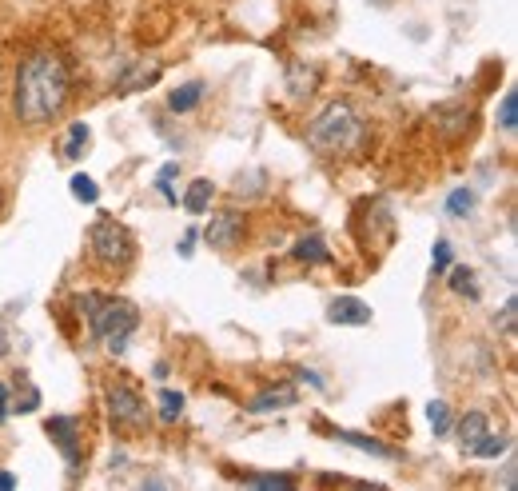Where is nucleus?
Returning <instances> with one entry per match:
<instances>
[{"mask_svg": "<svg viewBox=\"0 0 518 491\" xmlns=\"http://www.w3.org/2000/svg\"><path fill=\"white\" fill-rule=\"evenodd\" d=\"M451 288H455V292H467L471 300L479 296V288H475V272H471V268H451Z\"/></svg>", "mask_w": 518, "mask_h": 491, "instance_id": "5701e85b", "label": "nucleus"}, {"mask_svg": "<svg viewBox=\"0 0 518 491\" xmlns=\"http://www.w3.org/2000/svg\"><path fill=\"white\" fill-rule=\"evenodd\" d=\"M499 124H503L507 132H515V124H518V92H515V88H507V96H503V108H499Z\"/></svg>", "mask_w": 518, "mask_h": 491, "instance_id": "4be33fe9", "label": "nucleus"}, {"mask_svg": "<svg viewBox=\"0 0 518 491\" xmlns=\"http://www.w3.org/2000/svg\"><path fill=\"white\" fill-rule=\"evenodd\" d=\"M212 196H216L212 180H192L188 192H184V212H188V216H204V212L212 208Z\"/></svg>", "mask_w": 518, "mask_h": 491, "instance_id": "9b49d317", "label": "nucleus"}, {"mask_svg": "<svg viewBox=\"0 0 518 491\" xmlns=\"http://www.w3.org/2000/svg\"><path fill=\"white\" fill-rule=\"evenodd\" d=\"M343 444H351V448H359V452H371V456H379V460H395L399 452L395 448H387V444H379V440H371V436H359V432H335Z\"/></svg>", "mask_w": 518, "mask_h": 491, "instance_id": "ddd939ff", "label": "nucleus"}, {"mask_svg": "<svg viewBox=\"0 0 518 491\" xmlns=\"http://www.w3.org/2000/svg\"><path fill=\"white\" fill-rule=\"evenodd\" d=\"M240 236H244V216H240L236 208L216 212V216H212V224H208V232H204V240H208L212 248H220V252L236 248V244H240Z\"/></svg>", "mask_w": 518, "mask_h": 491, "instance_id": "0eeeda50", "label": "nucleus"}, {"mask_svg": "<svg viewBox=\"0 0 518 491\" xmlns=\"http://www.w3.org/2000/svg\"><path fill=\"white\" fill-rule=\"evenodd\" d=\"M88 124L84 120H76V124H68V136H64V156L68 160H80L84 152H88Z\"/></svg>", "mask_w": 518, "mask_h": 491, "instance_id": "dca6fc26", "label": "nucleus"}, {"mask_svg": "<svg viewBox=\"0 0 518 491\" xmlns=\"http://www.w3.org/2000/svg\"><path fill=\"white\" fill-rule=\"evenodd\" d=\"M176 172H180V164H164V168H160V180H156L168 200H176V196H172V176H176Z\"/></svg>", "mask_w": 518, "mask_h": 491, "instance_id": "bb28decb", "label": "nucleus"}, {"mask_svg": "<svg viewBox=\"0 0 518 491\" xmlns=\"http://www.w3.org/2000/svg\"><path fill=\"white\" fill-rule=\"evenodd\" d=\"M471 208H475V192H471V188H455V192L447 196V212H451V216H467Z\"/></svg>", "mask_w": 518, "mask_h": 491, "instance_id": "412c9836", "label": "nucleus"}, {"mask_svg": "<svg viewBox=\"0 0 518 491\" xmlns=\"http://www.w3.org/2000/svg\"><path fill=\"white\" fill-rule=\"evenodd\" d=\"M291 404H299V392L291 388V384H279V388H267V392H259L256 400L248 404V412H275V408H291Z\"/></svg>", "mask_w": 518, "mask_h": 491, "instance_id": "9d476101", "label": "nucleus"}, {"mask_svg": "<svg viewBox=\"0 0 518 491\" xmlns=\"http://www.w3.org/2000/svg\"><path fill=\"white\" fill-rule=\"evenodd\" d=\"M455 432H459V448L471 456V452H475V444L491 432V420H487L483 412H467V416L459 420V428H455Z\"/></svg>", "mask_w": 518, "mask_h": 491, "instance_id": "1a4fd4ad", "label": "nucleus"}, {"mask_svg": "<svg viewBox=\"0 0 518 491\" xmlns=\"http://www.w3.org/2000/svg\"><path fill=\"white\" fill-rule=\"evenodd\" d=\"M315 80H319V68H307V64H295V68L287 72L291 96H311V92H315Z\"/></svg>", "mask_w": 518, "mask_h": 491, "instance_id": "4468645a", "label": "nucleus"}, {"mask_svg": "<svg viewBox=\"0 0 518 491\" xmlns=\"http://www.w3.org/2000/svg\"><path fill=\"white\" fill-rule=\"evenodd\" d=\"M196 240H200V232H196V228H192V232H184V240H180V256H192Z\"/></svg>", "mask_w": 518, "mask_h": 491, "instance_id": "c85d7f7f", "label": "nucleus"}, {"mask_svg": "<svg viewBox=\"0 0 518 491\" xmlns=\"http://www.w3.org/2000/svg\"><path fill=\"white\" fill-rule=\"evenodd\" d=\"M68 88H72V76H68V64L60 60V52H48V48L32 52L16 68L12 108L24 124H44L64 108Z\"/></svg>", "mask_w": 518, "mask_h": 491, "instance_id": "f257e3e1", "label": "nucleus"}, {"mask_svg": "<svg viewBox=\"0 0 518 491\" xmlns=\"http://www.w3.org/2000/svg\"><path fill=\"white\" fill-rule=\"evenodd\" d=\"M0 420H8V388L0 384Z\"/></svg>", "mask_w": 518, "mask_h": 491, "instance_id": "c756f323", "label": "nucleus"}, {"mask_svg": "<svg viewBox=\"0 0 518 491\" xmlns=\"http://www.w3.org/2000/svg\"><path fill=\"white\" fill-rule=\"evenodd\" d=\"M511 452V436H495V432H487L479 444H475V452L471 456H479V460H499V456H507Z\"/></svg>", "mask_w": 518, "mask_h": 491, "instance_id": "f3484780", "label": "nucleus"}, {"mask_svg": "<svg viewBox=\"0 0 518 491\" xmlns=\"http://www.w3.org/2000/svg\"><path fill=\"white\" fill-rule=\"evenodd\" d=\"M156 76H160V64H152V68H136L132 76H124L120 92H136V88H144V80H156Z\"/></svg>", "mask_w": 518, "mask_h": 491, "instance_id": "b1692460", "label": "nucleus"}, {"mask_svg": "<svg viewBox=\"0 0 518 491\" xmlns=\"http://www.w3.org/2000/svg\"><path fill=\"white\" fill-rule=\"evenodd\" d=\"M80 312L88 316L96 340L112 352V356H124L128 352V340L132 332L140 328V308L132 300H120V296H104V292H84L80 300Z\"/></svg>", "mask_w": 518, "mask_h": 491, "instance_id": "f03ea898", "label": "nucleus"}, {"mask_svg": "<svg viewBox=\"0 0 518 491\" xmlns=\"http://www.w3.org/2000/svg\"><path fill=\"white\" fill-rule=\"evenodd\" d=\"M248 488H295L291 476H244Z\"/></svg>", "mask_w": 518, "mask_h": 491, "instance_id": "393cba45", "label": "nucleus"}, {"mask_svg": "<svg viewBox=\"0 0 518 491\" xmlns=\"http://www.w3.org/2000/svg\"><path fill=\"white\" fill-rule=\"evenodd\" d=\"M200 96H204V84L192 80V84H184V88H176V92L168 96V108H172V112H192V108L200 104Z\"/></svg>", "mask_w": 518, "mask_h": 491, "instance_id": "2eb2a0df", "label": "nucleus"}, {"mask_svg": "<svg viewBox=\"0 0 518 491\" xmlns=\"http://www.w3.org/2000/svg\"><path fill=\"white\" fill-rule=\"evenodd\" d=\"M295 260H303V264H331V252H327L323 236H303L295 244Z\"/></svg>", "mask_w": 518, "mask_h": 491, "instance_id": "f8f14e48", "label": "nucleus"}, {"mask_svg": "<svg viewBox=\"0 0 518 491\" xmlns=\"http://www.w3.org/2000/svg\"><path fill=\"white\" fill-rule=\"evenodd\" d=\"M327 324H351V328H363L371 324V308L359 300V296H339L327 304Z\"/></svg>", "mask_w": 518, "mask_h": 491, "instance_id": "6e6552de", "label": "nucleus"}, {"mask_svg": "<svg viewBox=\"0 0 518 491\" xmlns=\"http://www.w3.org/2000/svg\"><path fill=\"white\" fill-rule=\"evenodd\" d=\"M307 144H311L315 152H323V156L355 152V148L363 144V120H359V112H355L347 100L327 104V108L311 120V128H307Z\"/></svg>", "mask_w": 518, "mask_h": 491, "instance_id": "7ed1b4c3", "label": "nucleus"}, {"mask_svg": "<svg viewBox=\"0 0 518 491\" xmlns=\"http://www.w3.org/2000/svg\"><path fill=\"white\" fill-rule=\"evenodd\" d=\"M0 200H4V196H0Z\"/></svg>", "mask_w": 518, "mask_h": 491, "instance_id": "2f4dec72", "label": "nucleus"}, {"mask_svg": "<svg viewBox=\"0 0 518 491\" xmlns=\"http://www.w3.org/2000/svg\"><path fill=\"white\" fill-rule=\"evenodd\" d=\"M68 188H72V196H76L80 204H96V200H100V188H96V180H92L88 172H76V176L68 180Z\"/></svg>", "mask_w": 518, "mask_h": 491, "instance_id": "a211bd4d", "label": "nucleus"}, {"mask_svg": "<svg viewBox=\"0 0 518 491\" xmlns=\"http://www.w3.org/2000/svg\"><path fill=\"white\" fill-rule=\"evenodd\" d=\"M88 248H92V256H96L100 264H108V268H128L132 256H136L132 232H128L120 220H112V216H100V220L88 228Z\"/></svg>", "mask_w": 518, "mask_h": 491, "instance_id": "20e7f679", "label": "nucleus"}, {"mask_svg": "<svg viewBox=\"0 0 518 491\" xmlns=\"http://www.w3.org/2000/svg\"><path fill=\"white\" fill-rule=\"evenodd\" d=\"M104 400H108L112 424H120V428H144L148 424V400L132 384H112Z\"/></svg>", "mask_w": 518, "mask_h": 491, "instance_id": "39448f33", "label": "nucleus"}, {"mask_svg": "<svg viewBox=\"0 0 518 491\" xmlns=\"http://www.w3.org/2000/svg\"><path fill=\"white\" fill-rule=\"evenodd\" d=\"M184 404H188V400H184L180 392H160V420H164V424H176V420L184 416Z\"/></svg>", "mask_w": 518, "mask_h": 491, "instance_id": "6ab92c4d", "label": "nucleus"}, {"mask_svg": "<svg viewBox=\"0 0 518 491\" xmlns=\"http://www.w3.org/2000/svg\"><path fill=\"white\" fill-rule=\"evenodd\" d=\"M515 316H518V300L511 296V300L503 304V332H507V336H515Z\"/></svg>", "mask_w": 518, "mask_h": 491, "instance_id": "cd10ccee", "label": "nucleus"}, {"mask_svg": "<svg viewBox=\"0 0 518 491\" xmlns=\"http://www.w3.org/2000/svg\"><path fill=\"white\" fill-rule=\"evenodd\" d=\"M427 420H431L435 436H447V432H451V412H447L443 400H431V404H427Z\"/></svg>", "mask_w": 518, "mask_h": 491, "instance_id": "aec40b11", "label": "nucleus"}, {"mask_svg": "<svg viewBox=\"0 0 518 491\" xmlns=\"http://www.w3.org/2000/svg\"><path fill=\"white\" fill-rule=\"evenodd\" d=\"M44 432H48V440L60 448V456L68 460V468L76 472L80 468V420L76 416H52L48 424H44Z\"/></svg>", "mask_w": 518, "mask_h": 491, "instance_id": "423d86ee", "label": "nucleus"}, {"mask_svg": "<svg viewBox=\"0 0 518 491\" xmlns=\"http://www.w3.org/2000/svg\"><path fill=\"white\" fill-rule=\"evenodd\" d=\"M431 264H435V272H447V268H451V244H447V240H435Z\"/></svg>", "mask_w": 518, "mask_h": 491, "instance_id": "a878e982", "label": "nucleus"}, {"mask_svg": "<svg viewBox=\"0 0 518 491\" xmlns=\"http://www.w3.org/2000/svg\"><path fill=\"white\" fill-rule=\"evenodd\" d=\"M8 488H16V476H12V472H0V491H8Z\"/></svg>", "mask_w": 518, "mask_h": 491, "instance_id": "7c9ffc66", "label": "nucleus"}]
</instances>
